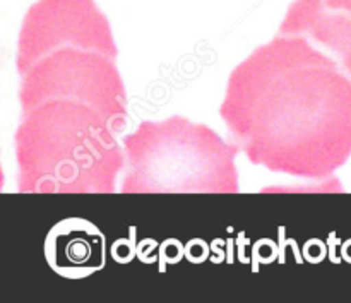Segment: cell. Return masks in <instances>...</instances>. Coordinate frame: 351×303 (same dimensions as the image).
<instances>
[{
	"mask_svg": "<svg viewBox=\"0 0 351 303\" xmlns=\"http://www.w3.org/2000/svg\"><path fill=\"white\" fill-rule=\"evenodd\" d=\"M219 117L252 165L324 180L351 156V72L315 38L280 27L230 72Z\"/></svg>",
	"mask_w": 351,
	"mask_h": 303,
	"instance_id": "cell-1",
	"label": "cell"
},
{
	"mask_svg": "<svg viewBox=\"0 0 351 303\" xmlns=\"http://www.w3.org/2000/svg\"><path fill=\"white\" fill-rule=\"evenodd\" d=\"M112 26L95 0H38L17 36L21 110L75 99L101 112L123 134L129 112Z\"/></svg>",
	"mask_w": 351,
	"mask_h": 303,
	"instance_id": "cell-2",
	"label": "cell"
},
{
	"mask_svg": "<svg viewBox=\"0 0 351 303\" xmlns=\"http://www.w3.org/2000/svg\"><path fill=\"white\" fill-rule=\"evenodd\" d=\"M119 132L93 106L47 99L21 110L14 134L21 194H112L125 167Z\"/></svg>",
	"mask_w": 351,
	"mask_h": 303,
	"instance_id": "cell-3",
	"label": "cell"
},
{
	"mask_svg": "<svg viewBox=\"0 0 351 303\" xmlns=\"http://www.w3.org/2000/svg\"><path fill=\"white\" fill-rule=\"evenodd\" d=\"M206 123L173 115L144 120L123 137V194H237V154Z\"/></svg>",
	"mask_w": 351,
	"mask_h": 303,
	"instance_id": "cell-4",
	"label": "cell"
},
{
	"mask_svg": "<svg viewBox=\"0 0 351 303\" xmlns=\"http://www.w3.org/2000/svg\"><path fill=\"white\" fill-rule=\"evenodd\" d=\"M45 257L62 278H88L105 266V239L93 223L67 218L48 233Z\"/></svg>",
	"mask_w": 351,
	"mask_h": 303,
	"instance_id": "cell-5",
	"label": "cell"
},
{
	"mask_svg": "<svg viewBox=\"0 0 351 303\" xmlns=\"http://www.w3.org/2000/svg\"><path fill=\"white\" fill-rule=\"evenodd\" d=\"M280 27L315 38L335 51L351 72V14L329 9L324 0H295Z\"/></svg>",
	"mask_w": 351,
	"mask_h": 303,
	"instance_id": "cell-6",
	"label": "cell"
},
{
	"mask_svg": "<svg viewBox=\"0 0 351 303\" xmlns=\"http://www.w3.org/2000/svg\"><path fill=\"white\" fill-rule=\"evenodd\" d=\"M324 3L332 10L351 14V0H324Z\"/></svg>",
	"mask_w": 351,
	"mask_h": 303,
	"instance_id": "cell-7",
	"label": "cell"
}]
</instances>
